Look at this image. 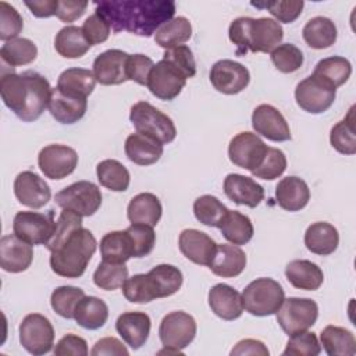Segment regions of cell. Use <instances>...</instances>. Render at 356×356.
Segmentation results:
<instances>
[{"label":"cell","instance_id":"34","mask_svg":"<svg viewBox=\"0 0 356 356\" xmlns=\"http://www.w3.org/2000/svg\"><path fill=\"white\" fill-rule=\"evenodd\" d=\"M154 298H167L179 291L184 277L178 267L172 264H159L147 273Z\"/></svg>","mask_w":356,"mask_h":356},{"label":"cell","instance_id":"21","mask_svg":"<svg viewBox=\"0 0 356 356\" xmlns=\"http://www.w3.org/2000/svg\"><path fill=\"white\" fill-rule=\"evenodd\" d=\"M178 246L181 253L188 260L195 264L207 267L217 249V243L207 234L195 228L184 229L179 234Z\"/></svg>","mask_w":356,"mask_h":356},{"label":"cell","instance_id":"50","mask_svg":"<svg viewBox=\"0 0 356 356\" xmlns=\"http://www.w3.org/2000/svg\"><path fill=\"white\" fill-rule=\"evenodd\" d=\"M321 352V345L314 332L302 331L289 335L284 356H317Z\"/></svg>","mask_w":356,"mask_h":356},{"label":"cell","instance_id":"22","mask_svg":"<svg viewBox=\"0 0 356 356\" xmlns=\"http://www.w3.org/2000/svg\"><path fill=\"white\" fill-rule=\"evenodd\" d=\"M150 327V317L143 312H125L115 321L117 332L132 349H139L146 343Z\"/></svg>","mask_w":356,"mask_h":356},{"label":"cell","instance_id":"46","mask_svg":"<svg viewBox=\"0 0 356 356\" xmlns=\"http://www.w3.org/2000/svg\"><path fill=\"white\" fill-rule=\"evenodd\" d=\"M128 278V268L124 263L102 261L93 273V282L104 291H114L122 286Z\"/></svg>","mask_w":356,"mask_h":356},{"label":"cell","instance_id":"25","mask_svg":"<svg viewBox=\"0 0 356 356\" xmlns=\"http://www.w3.org/2000/svg\"><path fill=\"white\" fill-rule=\"evenodd\" d=\"M209 306L222 320L232 321L242 316V295L227 284H217L209 291Z\"/></svg>","mask_w":356,"mask_h":356},{"label":"cell","instance_id":"33","mask_svg":"<svg viewBox=\"0 0 356 356\" xmlns=\"http://www.w3.org/2000/svg\"><path fill=\"white\" fill-rule=\"evenodd\" d=\"M96 78L92 71L86 68H67L57 79V89L67 95L86 97L96 86Z\"/></svg>","mask_w":356,"mask_h":356},{"label":"cell","instance_id":"9","mask_svg":"<svg viewBox=\"0 0 356 356\" xmlns=\"http://www.w3.org/2000/svg\"><path fill=\"white\" fill-rule=\"evenodd\" d=\"M56 228L54 211H18L13 221V232L31 245H47Z\"/></svg>","mask_w":356,"mask_h":356},{"label":"cell","instance_id":"26","mask_svg":"<svg viewBox=\"0 0 356 356\" xmlns=\"http://www.w3.org/2000/svg\"><path fill=\"white\" fill-rule=\"evenodd\" d=\"M275 199L281 209L286 211H299L310 200V189L299 177H285L275 188Z\"/></svg>","mask_w":356,"mask_h":356},{"label":"cell","instance_id":"24","mask_svg":"<svg viewBox=\"0 0 356 356\" xmlns=\"http://www.w3.org/2000/svg\"><path fill=\"white\" fill-rule=\"evenodd\" d=\"M47 108L60 124H75L85 115L88 100L86 97L67 95L57 88H51Z\"/></svg>","mask_w":356,"mask_h":356},{"label":"cell","instance_id":"3","mask_svg":"<svg viewBox=\"0 0 356 356\" xmlns=\"http://www.w3.org/2000/svg\"><path fill=\"white\" fill-rule=\"evenodd\" d=\"M228 36L236 46V54L245 56L248 51L271 53L281 43L284 31L271 18L239 17L231 22Z\"/></svg>","mask_w":356,"mask_h":356},{"label":"cell","instance_id":"31","mask_svg":"<svg viewBox=\"0 0 356 356\" xmlns=\"http://www.w3.org/2000/svg\"><path fill=\"white\" fill-rule=\"evenodd\" d=\"M163 207L159 197L150 192L138 193L128 204L127 216L132 224H146L154 227L161 218Z\"/></svg>","mask_w":356,"mask_h":356},{"label":"cell","instance_id":"51","mask_svg":"<svg viewBox=\"0 0 356 356\" xmlns=\"http://www.w3.org/2000/svg\"><path fill=\"white\" fill-rule=\"evenodd\" d=\"M286 170V157L282 150L275 147H267L266 156L260 165L252 171L253 177L266 181H273L284 174Z\"/></svg>","mask_w":356,"mask_h":356},{"label":"cell","instance_id":"54","mask_svg":"<svg viewBox=\"0 0 356 356\" xmlns=\"http://www.w3.org/2000/svg\"><path fill=\"white\" fill-rule=\"evenodd\" d=\"M134 246V257H145L150 254L156 243V234L153 227L146 224H131L127 228Z\"/></svg>","mask_w":356,"mask_h":356},{"label":"cell","instance_id":"28","mask_svg":"<svg viewBox=\"0 0 356 356\" xmlns=\"http://www.w3.org/2000/svg\"><path fill=\"white\" fill-rule=\"evenodd\" d=\"M127 157L138 165H152L163 156V145L143 134H131L125 140Z\"/></svg>","mask_w":356,"mask_h":356},{"label":"cell","instance_id":"48","mask_svg":"<svg viewBox=\"0 0 356 356\" xmlns=\"http://www.w3.org/2000/svg\"><path fill=\"white\" fill-rule=\"evenodd\" d=\"M271 61L275 68L284 74H291L298 71L303 64V53L299 47L292 43L278 44L271 51Z\"/></svg>","mask_w":356,"mask_h":356},{"label":"cell","instance_id":"52","mask_svg":"<svg viewBox=\"0 0 356 356\" xmlns=\"http://www.w3.org/2000/svg\"><path fill=\"white\" fill-rule=\"evenodd\" d=\"M81 227H82V217L71 210L63 209V211L60 213V216L56 221V228H54L53 236L47 242L46 248L50 252L56 250L65 241L67 236H70L75 229H78Z\"/></svg>","mask_w":356,"mask_h":356},{"label":"cell","instance_id":"55","mask_svg":"<svg viewBox=\"0 0 356 356\" xmlns=\"http://www.w3.org/2000/svg\"><path fill=\"white\" fill-rule=\"evenodd\" d=\"M24 28L21 14L8 3H0V39L4 42L15 39Z\"/></svg>","mask_w":356,"mask_h":356},{"label":"cell","instance_id":"37","mask_svg":"<svg viewBox=\"0 0 356 356\" xmlns=\"http://www.w3.org/2000/svg\"><path fill=\"white\" fill-rule=\"evenodd\" d=\"M100 254L103 261L110 263H125L134 257V246L127 229L106 234L100 239Z\"/></svg>","mask_w":356,"mask_h":356},{"label":"cell","instance_id":"49","mask_svg":"<svg viewBox=\"0 0 356 356\" xmlns=\"http://www.w3.org/2000/svg\"><path fill=\"white\" fill-rule=\"evenodd\" d=\"M257 8H266L268 13L277 18V22L291 24L293 22L303 10L305 3L302 0H278V1H260V3H250Z\"/></svg>","mask_w":356,"mask_h":356},{"label":"cell","instance_id":"2","mask_svg":"<svg viewBox=\"0 0 356 356\" xmlns=\"http://www.w3.org/2000/svg\"><path fill=\"white\" fill-rule=\"evenodd\" d=\"M3 103L22 121L38 120L49 106L51 88L49 81L36 71L22 74L3 72L0 79Z\"/></svg>","mask_w":356,"mask_h":356},{"label":"cell","instance_id":"6","mask_svg":"<svg viewBox=\"0 0 356 356\" xmlns=\"http://www.w3.org/2000/svg\"><path fill=\"white\" fill-rule=\"evenodd\" d=\"M129 120L136 132L147 135L161 145L170 143L177 136L172 120L147 102H138L131 107Z\"/></svg>","mask_w":356,"mask_h":356},{"label":"cell","instance_id":"53","mask_svg":"<svg viewBox=\"0 0 356 356\" xmlns=\"http://www.w3.org/2000/svg\"><path fill=\"white\" fill-rule=\"evenodd\" d=\"M122 293L131 303H149L154 298L147 274H135L122 284Z\"/></svg>","mask_w":356,"mask_h":356},{"label":"cell","instance_id":"10","mask_svg":"<svg viewBox=\"0 0 356 356\" xmlns=\"http://www.w3.org/2000/svg\"><path fill=\"white\" fill-rule=\"evenodd\" d=\"M19 342L35 356L50 352L54 343V328L50 320L39 313L25 316L19 324Z\"/></svg>","mask_w":356,"mask_h":356},{"label":"cell","instance_id":"18","mask_svg":"<svg viewBox=\"0 0 356 356\" xmlns=\"http://www.w3.org/2000/svg\"><path fill=\"white\" fill-rule=\"evenodd\" d=\"M14 193L21 204L31 209L43 207L51 197V191L46 181L33 171H22L15 177Z\"/></svg>","mask_w":356,"mask_h":356},{"label":"cell","instance_id":"15","mask_svg":"<svg viewBox=\"0 0 356 356\" xmlns=\"http://www.w3.org/2000/svg\"><path fill=\"white\" fill-rule=\"evenodd\" d=\"M267 147L268 146L256 134L241 132L231 139L228 156L232 164L252 172L263 161Z\"/></svg>","mask_w":356,"mask_h":356},{"label":"cell","instance_id":"40","mask_svg":"<svg viewBox=\"0 0 356 356\" xmlns=\"http://www.w3.org/2000/svg\"><path fill=\"white\" fill-rule=\"evenodd\" d=\"M192 36V25L185 17H174L161 25L156 33L154 40L159 46L167 49H172L181 46L188 42Z\"/></svg>","mask_w":356,"mask_h":356},{"label":"cell","instance_id":"42","mask_svg":"<svg viewBox=\"0 0 356 356\" xmlns=\"http://www.w3.org/2000/svg\"><path fill=\"white\" fill-rule=\"evenodd\" d=\"M0 56L3 64L13 67L26 65L32 63L38 56L36 44L26 38H15L13 40L4 42L0 49Z\"/></svg>","mask_w":356,"mask_h":356},{"label":"cell","instance_id":"32","mask_svg":"<svg viewBox=\"0 0 356 356\" xmlns=\"http://www.w3.org/2000/svg\"><path fill=\"white\" fill-rule=\"evenodd\" d=\"M108 318V307L100 298L83 296L75 310L74 320L78 325L86 330H97L106 324Z\"/></svg>","mask_w":356,"mask_h":356},{"label":"cell","instance_id":"11","mask_svg":"<svg viewBox=\"0 0 356 356\" xmlns=\"http://www.w3.org/2000/svg\"><path fill=\"white\" fill-rule=\"evenodd\" d=\"M337 96V89L324 79L310 75L296 85L295 100L298 106L310 114L327 111Z\"/></svg>","mask_w":356,"mask_h":356},{"label":"cell","instance_id":"19","mask_svg":"<svg viewBox=\"0 0 356 356\" xmlns=\"http://www.w3.org/2000/svg\"><path fill=\"white\" fill-rule=\"evenodd\" d=\"M129 54L110 49L99 54L93 61V75L102 85H120L128 81L127 78V61Z\"/></svg>","mask_w":356,"mask_h":356},{"label":"cell","instance_id":"62","mask_svg":"<svg viewBox=\"0 0 356 356\" xmlns=\"http://www.w3.org/2000/svg\"><path fill=\"white\" fill-rule=\"evenodd\" d=\"M267 346L259 339H242L239 341L231 350L232 356H243V355H259V356H268Z\"/></svg>","mask_w":356,"mask_h":356},{"label":"cell","instance_id":"44","mask_svg":"<svg viewBox=\"0 0 356 356\" xmlns=\"http://www.w3.org/2000/svg\"><path fill=\"white\" fill-rule=\"evenodd\" d=\"M353 108L355 107H350L348 115L339 122H337L331 128V134H330L331 146L341 154H348V156L356 153Z\"/></svg>","mask_w":356,"mask_h":356},{"label":"cell","instance_id":"41","mask_svg":"<svg viewBox=\"0 0 356 356\" xmlns=\"http://www.w3.org/2000/svg\"><path fill=\"white\" fill-rule=\"evenodd\" d=\"M96 175L102 186L113 192H124L129 186V171L118 160L107 159L97 164Z\"/></svg>","mask_w":356,"mask_h":356},{"label":"cell","instance_id":"30","mask_svg":"<svg viewBox=\"0 0 356 356\" xmlns=\"http://www.w3.org/2000/svg\"><path fill=\"white\" fill-rule=\"evenodd\" d=\"M339 243V235L334 225L325 221H317L307 227L305 232V245L314 254L328 256L334 253Z\"/></svg>","mask_w":356,"mask_h":356},{"label":"cell","instance_id":"57","mask_svg":"<svg viewBox=\"0 0 356 356\" xmlns=\"http://www.w3.org/2000/svg\"><path fill=\"white\" fill-rule=\"evenodd\" d=\"M110 25L108 22L97 13L89 15L83 25H82V32L83 36L86 38V40L89 42V44H100L103 42H106L110 36Z\"/></svg>","mask_w":356,"mask_h":356},{"label":"cell","instance_id":"12","mask_svg":"<svg viewBox=\"0 0 356 356\" xmlns=\"http://www.w3.org/2000/svg\"><path fill=\"white\" fill-rule=\"evenodd\" d=\"M195 318L182 312H171L165 314L159 327V337L164 348L182 350L186 348L196 335Z\"/></svg>","mask_w":356,"mask_h":356},{"label":"cell","instance_id":"59","mask_svg":"<svg viewBox=\"0 0 356 356\" xmlns=\"http://www.w3.org/2000/svg\"><path fill=\"white\" fill-rule=\"evenodd\" d=\"M89 353L86 341L75 334L64 335L54 348V355L57 356H86Z\"/></svg>","mask_w":356,"mask_h":356},{"label":"cell","instance_id":"63","mask_svg":"<svg viewBox=\"0 0 356 356\" xmlns=\"http://www.w3.org/2000/svg\"><path fill=\"white\" fill-rule=\"evenodd\" d=\"M25 6L31 13L38 18H49L56 15L58 0H38V1H25Z\"/></svg>","mask_w":356,"mask_h":356},{"label":"cell","instance_id":"35","mask_svg":"<svg viewBox=\"0 0 356 356\" xmlns=\"http://www.w3.org/2000/svg\"><path fill=\"white\" fill-rule=\"evenodd\" d=\"M320 341L330 356H353L356 353L355 335L343 327L327 325L320 334Z\"/></svg>","mask_w":356,"mask_h":356},{"label":"cell","instance_id":"4","mask_svg":"<svg viewBox=\"0 0 356 356\" xmlns=\"http://www.w3.org/2000/svg\"><path fill=\"white\" fill-rule=\"evenodd\" d=\"M97 248L93 234L81 227L75 229L53 252H50V267L53 273L64 278L81 277Z\"/></svg>","mask_w":356,"mask_h":356},{"label":"cell","instance_id":"13","mask_svg":"<svg viewBox=\"0 0 356 356\" xmlns=\"http://www.w3.org/2000/svg\"><path fill=\"white\" fill-rule=\"evenodd\" d=\"M186 76L168 60L161 58L149 74L147 88L160 100H174L185 88Z\"/></svg>","mask_w":356,"mask_h":356},{"label":"cell","instance_id":"58","mask_svg":"<svg viewBox=\"0 0 356 356\" xmlns=\"http://www.w3.org/2000/svg\"><path fill=\"white\" fill-rule=\"evenodd\" d=\"M154 63L145 54H129L127 61V78L139 85H147L149 74Z\"/></svg>","mask_w":356,"mask_h":356},{"label":"cell","instance_id":"27","mask_svg":"<svg viewBox=\"0 0 356 356\" xmlns=\"http://www.w3.org/2000/svg\"><path fill=\"white\" fill-rule=\"evenodd\" d=\"M246 267V254L236 245H217L209 268L218 277L232 278L239 275Z\"/></svg>","mask_w":356,"mask_h":356},{"label":"cell","instance_id":"36","mask_svg":"<svg viewBox=\"0 0 356 356\" xmlns=\"http://www.w3.org/2000/svg\"><path fill=\"white\" fill-rule=\"evenodd\" d=\"M337 26L327 17H314L306 22L302 29V36L307 46L316 50L327 49L337 40Z\"/></svg>","mask_w":356,"mask_h":356},{"label":"cell","instance_id":"14","mask_svg":"<svg viewBox=\"0 0 356 356\" xmlns=\"http://www.w3.org/2000/svg\"><path fill=\"white\" fill-rule=\"evenodd\" d=\"M38 165L44 177L63 179L75 171L78 154L72 147L65 145H47L39 152Z\"/></svg>","mask_w":356,"mask_h":356},{"label":"cell","instance_id":"45","mask_svg":"<svg viewBox=\"0 0 356 356\" xmlns=\"http://www.w3.org/2000/svg\"><path fill=\"white\" fill-rule=\"evenodd\" d=\"M228 210L229 209H227L216 196L211 195L199 196L193 203V213L196 220L207 227L220 228Z\"/></svg>","mask_w":356,"mask_h":356},{"label":"cell","instance_id":"5","mask_svg":"<svg viewBox=\"0 0 356 356\" xmlns=\"http://www.w3.org/2000/svg\"><path fill=\"white\" fill-rule=\"evenodd\" d=\"M284 299L285 292L281 284L267 277L256 278L242 292L243 309L259 317L275 314Z\"/></svg>","mask_w":356,"mask_h":356},{"label":"cell","instance_id":"20","mask_svg":"<svg viewBox=\"0 0 356 356\" xmlns=\"http://www.w3.org/2000/svg\"><path fill=\"white\" fill-rule=\"evenodd\" d=\"M33 260L32 245L15 234L4 235L0 239V267L7 273H22Z\"/></svg>","mask_w":356,"mask_h":356},{"label":"cell","instance_id":"16","mask_svg":"<svg viewBox=\"0 0 356 356\" xmlns=\"http://www.w3.org/2000/svg\"><path fill=\"white\" fill-rule=\"evenodd\" d=\"M250 81V74L245 65L234 60H220L210 70V82L216 90L224 95L242 92Z\"/></svg>","mask_w":356,"mask_h":356},{"label":"cell","instance_id":"23","mask_svg":"<svg viewBox=\"0 0 356 356\" xmlns=\"http://www.w3.org/2000/svg\"><path fill=\"white\" fill-rule=\"evenodd\" d=\"M224 192L234 203L248 207H256L264 199L263 186L242 174H228L224 179Z\"/></svg>","mask_w":356,"mask_h":356},{"label":"cell","instance_id":"1","mask_svg":"<svg viewBox=\"0 0 356 356\" xmlns=\"http://www.w3.org/2000/svg\"><path fill=\"white\" fill-rule=\"evenodd\" d=\"M96 13L115 33L127 31L149 38L174 18L175 3L171 0H111L96 3Z\"/></svg>","mask_w":356,"mask_h":356},{"label":"cell","instance_id":"43","mask_svg":"<svg viewBox=\"0 0 356 356\" xmlns=\"http://www.w3.org/2000/svg\"><path fill=\"white\" fill-rule=\"evenodd\" d=\"M352 74V65L348 58L341 56H331L317 63L313 75L324 79L335 89L343 85Z\"/></svg>","mask_w":356,"mask_h":356},{"label":"cell","instance_id":"17","mask_svg":"<svg viewBox=\"0 0 356 356\" xmlns=\"http://www.w3.org/2000/svg\"><path fill=\"white\" fill-rule=\"evenodd\" d=\"M252 127L256 134L273 142L291 139V129L285 117L271 104H260L253 110Z\"/></svg>","mask_w":356,"mask_h":356},{"label":"cell","instance_id":"38","mask_svg":"<svg viewBox=\"0 0 356 356\" xmlns=\"http://www.w3.org/2000/svg\"><path fill=\"white\" fill-rule=\"evenodd\" d=\"M56 51L65 58H79L90 49L89 42L83 36L82 28L67 25L58 31L54 38Z\"/></svg>","mask_w":356,"mask_h":356},{"label":"cell","instance_id":"56","mask_svg":"<svg viewBox=\"0 0 356 356\" xmlns=\"http://www.w3.org/2000/svg\"><path fill=\"white\" fill-rule=\"evenodd\" d=\"M163 58L168 60L178 70H181L188 79L195 76L196 63H195L193 53L188 46L181 44V46H177V47H172V49H167L163 54Z\"/></svg>","mask_w":356,"mask_h":356},{"label":"cell","instance_id":"8","mask_svg":"<svg viewBox=\"0 0 356 356\" xmlns=\"http://www.w3.org/2000/svg\"><path fill=\"white\" fill-rule=\"evenodd\" d=\"M56 203L81 217L93 216L102 204V192L90 181H78L56 193Z\"/></svg>","mask_w":356,"mask_h":356},{"label":"cell","instance_id":"61","mask_svg":"<svg viewBox=\"0 0 356 356\" xmlns=\"http://www.w3.org/2000/svg\"><path fill=\"white\" fill-rule=\"evenodd\" d=\"M92 356L102 355H114V356H128V349L122 345V342L114 337H106L99 339L93 349L90 350Z\"/></svg>","mask_w":356,"mask_h":356},{"label":"cell","instance_id":"47","mask_svg":"<svg viewBox=\"0 0 356 356\" xmlns=\"http://www.w3.org/2000/svg\"><path fill=\"white\" fill-rule=\"evenodd\" d=\"M85 296L83 289L71 286V285H64L58 286L51 292L50 296V305L51 309L61 317L64 318H74V310L78 305V302Z\"/></svg>","mask_w":356,"mask_h":356},{"label":"cell","instance_id":"7","mask_svg":"<svg viewBox=\"0 0 356 356\" xmlns=\"http://www.w3.org/2000/svg\"><path fill=\"white\" fill-rule=\"evenodd\" d=\"M275 314L282 331L288 335H293L306 331L316 324L318 306L309 298H288L284 299Z\"/></svg>","mask_w":356,"mask_h":356},{"label":"cell","instance_id":"39","mask_svg":"<svg viewBox=\"0 0 356 356\" xmlns=\"http://www.w3.org/2000/svg\"><path fill=\"white\" fill-rule=\"evenodd\" d=\"M220 229L222 236L236 246L248 243L254 234L250 218L235 210H228L220 225Z\"/></svg>","mask_w":356,"mask_h":356},{"label":"cell","instance_id":"29","mask_svg":"<svg viewBox=\"0 0 356 356\" xmlns=\"http://www.w3.org/2000/svg\"><path fill=\"white\" fill-rule=\"evenodd\" d=\"M285 277L292 286L303 291H316L324 281L323 270L316 263L305 259L289 261L285 267Z\"/></svg>","mask_w":356,"mask_h":356},{"label":"cell","instance_id":"64","mask_svg":"<svg viewBox=\"0 0 356 356\" xmlns=\"http://www.w3.org/2000/svg\"><path fill=\"white\" fill-rule=\"evenodd\" d=\"M159 355H182V350L172 349V348H164V349L159 350Z\"/></svg>","mask_w":356,"mask_h":356},{"label":"cell","instance_id":"60","mask_svg":"<svg viewBox=\"0 0 356 356\" xmlns=\"http://www.w3.org/2000/svg\"><path fill=\"white\" fill-rule=\"evenodd\" d=\"M88 8V1L81 0H58V7L56 17L63 22H74Z\"/></svg>","mask_w":356,"mask_h":356}]
</instances>
